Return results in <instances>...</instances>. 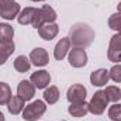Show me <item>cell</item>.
Returning <instances> with one entry per match:
<instances>
[{
	"label": "cell",
	"instance_id": "obj_1",
	"mask_svg": "<svg viewBox=\"0 0 121 121\" xmlns=\"http://www.w3.org/2000/svg\"><path fill=\"white\" fill-rule=\"evenodd\" d=\"M94 30L86 23H76L69 30V39L72 45L78 48H87L94 41Z\"/></svg>",
	"mask_w": 121,
	"mask_h": 121
},
{
	"label": "cell",
	"instance_id": "obj_2",
	"mask_svg": "<svg viewBox=\"0 0 121 121\" xmlns=\"http://www.w3.org/2000/svg\"><path fill=\"white\" fill-rule=\"evenodd\" d=\"M17 21L21 26H32L34 28L38 30L44 24L41 9H37V7H26V9H23L20 11L18 17H17Z\"/></svg>",
	"mask_w": 121,
	"mask_h": 121
},
{
	"label": "cell",
	"instance_id": "obj_3",
	"mask_svg": "<svg viewBox=\"0 0 121 121\" xmlns=\"http://www.w3.org/2000/svg\"><path fill=\"white\" fill-rule=\"evenodd\" d=\"M47 113V103L44 100H34L27 104L23 110V120L24 121H38Z\"/></svg>",
	"mask_w": 121,
	"mask_h": 121
},
{
	"label": "cell",
	"instance_id": "obj_4",
	"mask_svg": "<svg viewBox=\"0 0 121 121\" xmlns=\"http://www.w3.org/2000/svg\"><path fill=\"white\" fill-rule=\"evenodd\" d=\"M108 103L110 101L107 100L104 90H97L89 101V113H91L93 116H101L106 111Z\"/></svg>",
	"mask_w": 121,
	"mask_h": 121
},
{
	"label": "cell",
	"instance_id": "obj_5",
	"mask_svg": "<svg viewBox=\"0 0 121 121\" xmlns=\"http://www.w3.org/2000/svg\"><path fill=\"white\" fill-rule=\"evenodd\" d=\"M21 11L20 4L16 0H0V17L4 20H16Z\"/></svg>",
	"mask_w": 121,
	"mask_h": 121
},
{
	"label": "cell",
	"instance_id": "obj_6",
	"mask_svg": "<svg viewBox=\"0 0 121 121\" xmlns=\"http://www.w3.org/2000/svg\"><path fill=\"white\" fill-rule=\"evenodd\" d=\"M107 59L113 63H121V35L114 34L110 38L108 49H107Z\"/></svg>",
	"mask_w": 121,
	"mask_h": 121
},
{
	"label": "cell",
	"instance_id": "obj_7",
	"mask_svg": "<svg viewBox=\"0 0 121 121\" xmlns=\"http://www.w3.org/2000/svg\"><path fill=\"white\" fill-rule=\"evenodd\" d=\"M68 60H69V65L72 68H83L86 66L87 63V54L85 51V48H78V47H73L69 54H68Z\"/></svg>",
	"mask_w": 121,
	"mask_h": 121
},
{
	"label": "cell",
	"instance_id": "obj_8",
	"mask_svg": "<svg viewBox=\"0 0 121 121\" xmlns=\"http://www.w3.org/2000/svg\"><path fill=\"white\" fill-rule=\"evenodd\" d=\"M87 96V90L83 85L80 83H75L72 85L68 91H66V99L69 103H79V101H85Z\"/></svg>",
	"mask_w": 121,
	"mask_h": 121
},
{
	"label": "cell",
	"instance_id": "obj_9",
	"mask_svg": "<svg viewBox=\"0 0 121 121\" xmlns=\"http://www.w3.org/2000/svg\"><path fill=\"white\" fill-rule=\"evenodd\" d=\"M30 62L31 65L37 66V68H42V66H47L48 62H49V54L45 48H34L30 52Z\"/></svg>",
	"mask_w": 121,
	"mask_h": 121
},
{
	"label": "cell",
	"instance_id": "obj_10",
	"mask_svg": "<svg viewBox=\"0 0 121 121\" xmlns=\"http://www.w3.org/2000/svg\"><path fill=\"white\" fill-rule=\"evenodd\" d=\"M30 82L35 86V89H47L51 83V75L45 69H39L34 73H31Z\"/></svg>",
	"mask_w": 121,
	"mask_h": 121
},
{
	"label": "cell",
	"instance_id": "obj_11",
	"mask_svg": "<svg viewBox=\"0 0 121 121\" xmlns=\"http://www.w3.org/2000/svg\"><path fill=\"white\" fill-rule=\"evenodd\" d=\"M70 47H72V42H70L69 37L60 38L59 41L56 42L55 48H54V58L56 60L65 59V56H66V55L69 54V51H70Z\"/></svg>",
	"mask_w": 121,
	"mask_h": 121
},
{
	"label": "cell",
	"instance_id": "obj_12",
	"mask_svg": "<svg viewBox=\"0 0 121 121\" xmlns=\"http://www.w3.org/2000/svg\"><path fill=\"white\" fill-rule=\"evenodd\" d=\"M110 80V75H108V70L104 69V68H100V69H96L90 73V83L96 87H103L108 83Z\"/></svg>",
	"mask_w": 121,
	"mask_h": 121
},
{
	"label": "cell",
	"instance_id": "obj_13",
	"mask_svg": "<svg viewBox=\"0 0 121 121\" xmlns=\"http://www.w3.org/2000/svg\"><path fill=\"white\" fill-rule=\"evenodd\" d=\"M59 32V26L56 23H45L38 28V34L45 41H52Z\"/></svg>",
	"mask_w": 121,
	"mask_h": 121
},
{
	"label": "cell",
	"instance_id": "obj_14",
	"mask_svg": "<svg viewBox=\"0 0 121 121\" xmlns=\"http://www.w3.org/2000/svg\"><path fill=\"white\" fill-rule=\"evenodd\" d=\"M17 94L23 97L26 101H30L31 99L35 96V86L31 83L30 80H21L17 86Z\"/></svg>",
	"mask_w": 121,
	"mask_h": 121
},
{
	"label": "cell",
	"instance_id": "obj_15",
	"mask_svg": "<svg viewBox=\"0 0 121 121\" xmlns=\"http://www.w3.org/2000/svg\"><path fill=\"white\" fill-rule=\"evenodd\" d=\"M24 107H26V100H24L23 97H20L18 94L11 96V99H10L9 103H7V110H9V113L13 114V116H17V114L23 113Z\"/></svg>",
	"mask_w": 121,
	"mask_h": 121
},
{
	"label": "cell",
	"instance_id": "obj_16",
	"mask_svg": "<svg viewBox=\"0 0 121 121\" xmlns=\"http://www.w3.org/2000/svg\"><path fill=\"white\" fill-rule=\"evenodd\" d=\"M68 113L72 116V117H85L87 113H89V103L85 101H79V103H70V106L68 107Z\"/></svg>",
	"mask_w": 121,
	"mask_h": 121
},
{
	"label": "cell",
	"instance_id": "obj_17",
	"mask_svg": "<svg viewBox=\"0 0 121 121\" xmlns=\"http://www.w3.org/2000/svg\"><path fill=\"white\" fill-rule=\"evenodd\" d=\"M16 45L13 41H0V66L4 65L7 59L13 55Z\"/></svg>",
	"mask_w": 121,
	"mask_h": 121
},
{
	"label": "cell",
	"instance_id": "obj_18",
	"mask_svg": "<svg viewBox=\"0 0 121 121\" xmlns=\"http://www.w3.org/2000/svg\"><path fill=\"white\" fill-rule=\"evenodd\" d=\"M59 89L56 86H48L47 89H44V101L47 104H55L59 100Z\"/></svg>",
	"mask_w": 121,
	"mask_h": 121
},
{
	"label": "cell",
	"instance_id": "obj_19",
	"mask_svg": "<svg viewBox=\"0 0 121 121\" xmlns=\"http://www.w3.org/2000/svg\"><path fill=\"white\" fill-rule=\"evenodd\" d=\"M14 69L20 73H26L28 72L31 68V62H30V58H27L26 55H18L16 59H14V63H13Z\"/></svg>",
	"mask_w": 121,
	"mask_h": 121
},
{
	"label": "cell",
	"instance_id": "obj_20",
	"mask_svg": "<svg viewBox=\"0 0 121 121\" xmlns=\"http://www.w3.org/2000/svg\"><path fill=\"white\" fill-rule=\"evenodd\" d=\"M104 93H106L107 100L111 101V103H118V101L121 100V89L118 87V86H113V85L106 86Z\"/></svg>",
	"mask_w": 121,
	"mask_h": 121
},
{
	"label": "cell",
	"instance_id": "obj_21",
	"mask_svg": "<svg viewBox=\"0 0 121 121\" xmlns=\"http://www.w3.org/2000/svg\"><path fill=\"white\" fill-rule=\"evenodd\" d=\"M41 14H42L44 24H45V23H55L56 18H58L56 11H55L51 6H48V4H44V6L41 7Z\"/></svg>",
	"mask_w": 121,
	"mask_h": 121
},
{
	"label": "cell",
	"instance_id": "obj_22",
	"mask_svg": "<svg viewBox=\"0 0 121 121\" xmlns=\"http://www.w3.org/2000/svg\"><path fill=\"white\" fill-rule=\"evenodd\" d=\"M14 28L7 23H0V41H13Z\"/></svg>",
	"mask_w": 121,
	"mask_h": 121
},
{
	"label": "cell",
	"instance_id": "obj_23",
	"mask_svg": "<svg viewBox=\"0 0 121 121\" xmlns=\"http://www.w3.org/2000/svg\"><path fill=\"white\" fill-rule=\"evenodd\" d=\"M11 87L6 82H0V106H7L9 100L11 99Z\"/></svg>",
	"mask_w": 121,
	"mask_h": 121
},
{
	"label": "cell",
	"instance_id": "obj_24",
	"mask_svg": "<svg viewBox=\"0 0 121 121\" xmlns=\"http://www.w3.org/2000/svg\"><path fill=\"white\" fill-rule=\"evenodd\" d=\"M107 24L113 31H116L117 34L121 35V14H118V13L111 14L107 20Z\"/></svg>",
	"mask_w": 121,
	"mask_h": 121
},
{
	"label": "cell",
	"instance_id": "obj_25",
	"mask_svg": "<svg viewBox=\"0 0 121 121\" xmlns=\"http://www.w3.org/2000/svg\"><path fill=\"white\" fill-rule=\"evenodd\" d=\"M108 118L111 121H121V104L114 103L108 108Z\"/></svg>",
	"mask_w": 121,
	"mask_h": 121
},
{
	"label": "cell",
	"instance_id": "obj_26",
	"mask_svg": "<svg viewBox=\"0 0 121 121\" xmlns=\"http://www.w3.org/2000/svg\"><path fill=\"white\" fill-rule=\"evenodd\" d=\"M110 79L116 83H121V63H116L110 70H108Z\"/></svg>",
	"mask_w": 121,
	"mask_h": 121
},
{
	"label": "cell",
	"instance_id": "obj_27",
	"mask_svg": "<svg viewBox=\"0 0 121 121\" xmlns=\"http://www.w3.org/2000/svg\"><path fill=\"white\" fill-rule=\"evenodd\" d=\"M117 13H118V14H121V1L117 4Z\"/></svg>",
	"mask_w": 121,
	"mask_h": 121
},
{
	"label": "cell",
	"instance_id": "obj_28",
	"mask_svg": "<svg viewBox=\"0 0 121 121\" xmlns=\"http://www.w3.org/2000/svg\"><path fill=\"white\" fill-rule=\"evenodd\" d=\"M0 121H6V117H4V114L0 111Z\"/></svg>",
	"mask_w": 121,
	"mask_h": 121
},
{
	"label": "cell",
	"instance_id": "obj_29",
	"mask_svg": "<svg viewBox=\"0 0 121 121\" xmlns=\"http://www.w3.org/2000/svg\"><path fill=\"white\" fill-rule=\"evenodd\" d=\"M30 1H45V0H30Z\"/></svg>",
	"mask_w": 121,
	"mask_h": 121
},
{
	"label": "cell",
	"instance_id": "obj_30",
	"mask_svg": "<svg viewBox=\"0 0 121 121\" xmlns=\"http://www.w3.org/2000/svg\"><path fill=\"white\" fill-rule=\"evenodd\" d=\"M62 121H66V120H62Z\"/></svg>",
	"mask_w": 121,
	"mask_h": 121
}]
</instances>
